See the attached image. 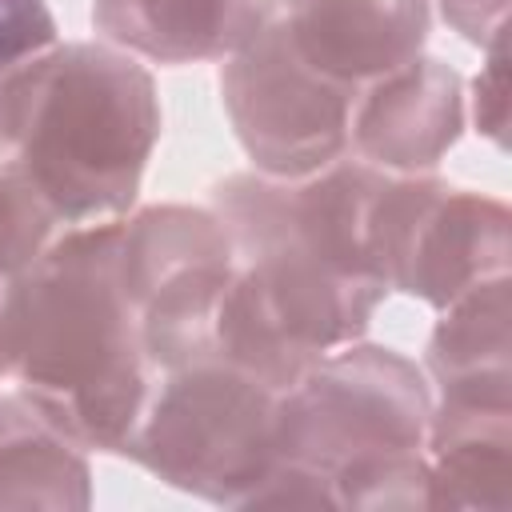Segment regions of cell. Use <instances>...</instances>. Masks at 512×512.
Instances as JSON below:
<instances>
[{
    "instance_id": "cell-13",
    "label": "cell",
    "mask_w": 512,
    "mask_h": 512,
    "mask_svg": "<svg viewBox=\"0 0 512 512\" xmlns=\"http://www.w3.org/2000/svg\"><path fill=\"white\" fill-rule=\"evenodd\" d=\"M428 376L440 396L512 400V300L508 276H492L448 308L428 336Z\"/></svg>"
},
{
    "instance_id": "cell-15",
    "label": "cell",
    "mask_w": 512,
    "mask_h": 512,
    "mask_svg": "<svg viewBox=\"0 0 512 512\" xmlns=\"http://www.w3.org/2000/svg\"><path fill=\"white\" fill-rule=\"evenodd\" d=\"M56 44V20L44 0H0V80Z\"/></svg>"
},
{
    "instance_id": "cell-8",
    "label": "cell",
    "mask_w": 512,
    "mask_h": 512,
    "mask_svg": "<svg viewBox=\"0 0 512 512\" xmlns=\"http://www.w3.org/2000/svg\"><path fill=\"white\" fill-rule=\"evenodd\" d=\"M220 96L240 148L268 180H304L348 156L356 88L304 64L280 16L224 60Z\"/></svg>"
},
{
    "instance_id": "cell-2",
    "label": "cell",
    "mask_w": 512,
    "mask_h": 512,
    "mask_svg": "<svg viewBox=\"0 0 512 512\" xmlns=\"http://www.w3.org/2000/svg\"><path fill=\"white\" fill-rule=\"evenodd\" d=\"M8 380L84 452L124 456L156 368L120 276V220L68 228L16 276Z\"/></svg>"
},
{
    "instance_id": "cell-7",
    "label": "cell",
    "mask_w": 512,
    "mask_h": 512,
    "mask_svg": "<svg viewBox=\"0 0 512 512\" xmlns=\"http://www.w3.org/2000/svg\"><path fill=\"white\" fill-rule=\"evenodd\" d=\"M236 248L212 208L148 204L120 216V276L156 372L208 360Z\"/></svg>"
},
{
    "instance_id": "cell-12",
    "label": "cell",
    "mask_w": 512,
    "mask_h": 512,
    "mask_svg": "<svg viewBox=\"0 0 512 512\" xmlns=\"http://www.w3.org/2000/svg\"><path fill=\"white\" fill-rule=\"evenodd\" d=\"M276 20V0H92L108 44L156 64L228 60Z\"/></svg>"
},
{
    "instance_id": "cell-3",
    "label": "cell",
    "mask_w": 512,
    "mask_h": 512,
    "mask_svg": "<svg viewBox=\"0 0 512 512\" xmlns=\"http://www.w3.org/2000/svg\"><path fill=\"white\" fill-rule=\"evenodd\" d=\"M160 140L152 72L116 44H56L0 80V148L56 224L120 220Z\"/></svg>"
},
{
    "instance_id": "cell-4",
    "label": "cell",
    "mask_w": 512,
    "mask_h": 512,
    "mask_svg": "<svg viewBox=\"0 0 512 512\" xmlns=\"http://www.w3.org/2000/svg\"><path fill=\"white\" fill-rule=\"evenodd\" d=\"M428 376L384 344L324 352L276 400V452L316 472L336 512L428 508Z\"/></svg>"
},
{
    "instance_id": "cell-18",
    "label": "cell",
    "mask_w": 512,
    "mask_h": 512,
    "mask_svg": "<svg viewBox=\"0 0 512 512\" xmlns=\"http://www.w3.org/2000/svg\"><path fill=\"white\" fill-rule=\"evenodd\" d=\"M16 276L0 268V380H8L12 372V296H16Z\"/></svg>"
},
{
    "instance_id": "cell-11",
    "label": "cell",
    "mask_w": 512,
    "mask_h": 512,
    "mask_svg": "<svg viewBox=\"0 0 512 512\" xmlns=\"http://www.w3.org/2000/svg\"><path fill=\"white\" fill-rule=\"evenodd\" d=\"M428 512L512 508V400L440 396L428 436Z\"/></svg>"
},
{
    "instance_id": "cell-1",
    "label": "cell",
    "mask_w": 512,
    "mask_h": 512,
    "mask_svg": "<svg viewBox=\"0 0 512 512\" xmlns=\"http://www.w3.org/2000/svg\"><path fill=\"white\" fill-rule=\"evenodd\" d=\"M384 176L364 160H336L304 180L236 172L212 184V212L236 248V292L308 360L360 340L388 296L368 252Z\"/></svg>"
},
{
    "instance_id": "cell-14",
    "label": "cell",
    "mask_w": 512,
    "mask_h": 512,
    "mask_svg": "<svg viewBox=\"0 0 512 512\" xmlns=\"http://www.w3.org/2000/svg\"><path fill=\"white\" fill-rule=\"evenodd\" d=\"M88 452L56 432L16 388L0 392V512H84Z\"/></svg>"
},
{
    "instance_id": "cell-17",
    "label": "cell",
    "mask_w": 512,
    "mask_h": 512,
    "mask_svg": "<svg viewBox=\"0 0 512 512\" xmlns=\"http://www.w3.org/2000/svg\"><path fill=\"white\" fill-rule=\"evenodd\" d=\"M436 4L444 24L476 48H488L508 32V0H436Z\"/></svg>"
},
{
    "instance_id": "cell-16",
    "label": "cell",
    "mask_w": 512,
    "mask_h": 512,
    "mask_svg": "<svg viewBox=\"0 0 512 512\" xmlns=\"http://www.w3.org/2000/svg\"><path fill=\"white\" fill-rule=\"evenodd\" d=\"M488 64L480 68V76L472 80V120L476 132L488 136L492 144L504 148V128H508V32L500 40H492L488 48Z\"/></svg>"
},
{
    "instance_id": "cell-10",
    "label": "cell",
    "mask_w": 512,
    "mask_h": 512,
    "mask_svg": "<svg viewBox=\"0 0 512 512\" xmlns=\"http://www.w3.org/2000/svg\"><path fill=\"white\" fill-rule=\"evenodd\" d=\"M292 48L336 84L364 88L424 52L428 0H284Z\"/></svg>"
},
{
    "instance_id": "cell-6",
    "label": "cell",
    "mask_w": 512,
    "mask_h": 512,
    "mask_svg": "<svg viewBox=\"0 0 512 512\" xmlns=\"http://www.w3.org/2000/svg\"><path fill=\"white\" fill-rule=\"evenodd\" d=\"M508 228L512 216L492 196L452 188L432 172H388L372 200L368 252L388 292L448 308L468 288L508 276Z\"/></svg>"
},
{
    "instance_id": "cell-9",
    "label": "cell",
    "mask_w": 512,
    "mask_h": 512,
    "mask_svg": "<svg viewBox=\"0 0 512 512\" xmlns=\"http://www.w3.org/2000/svg\"><path fill=\"white\" fill-rule=\"evenodd\" d=\"M464 132V80L436 56H412L364 84L352 104L348 148L392 176L432 172Z\"/></svg>"
},
{
    "instance_id": "cell-5",
    "label": "cell",
    "mask_w": 512,
    "mask_h": 512,
    "mask_svg": "<svg viewBox=\"0 0 512 512\" xmlns=\"http://www.w3.org/2000/svg\"><path fill=\"white\" fill-rule=\"evenodd\" d=\"M276 400V388L224 360L156 372L124 456L168 488L248 508L280 460Z\"/></svg>"
}]
</instances>
